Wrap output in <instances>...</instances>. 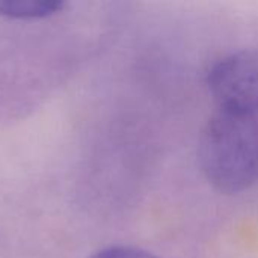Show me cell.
<instances>
[{"instance_id": "7a4b0ae2", "label": "cell", "mask_w": 258, "mask_h": 258, "mask_svg": "<svg viewBox=\"0 0 258 258\" xmlns=\"http://www.w3.org/2000/svg\"><path fill=\"white\" fill-rule=\"evenodd\" d=\"M207 86L216 110L258 115V50L233 51L216 60Z\"/></svg>"}, {"instance_id": "3957f363", "label": "cell", "mask_w": 258, "mask_h": 258, "mask_svg": "<svg viewBox=\"0 0 258 258\" xmlns=\"http://www.w3.org/2000/svg\"><path fill=\"white\" fill-rule=\"evenodd\" d=\"M63 0H0V17L18 21L44 20L60 14Z\"/></svg>"}, {"instance_id": "6da1fadb", "label": "cell", "mask_w": 258, "mask_h": 258, "mask_svg": "<svg viewBox=\"0 0 258 258\" xmlns=\"http://www.w3.org/2000/svg\"><path fill=\"white\" fill-rule=\"evenodd\" d=\"M198 159L206 180L222 194L258 181V115L215 110L203 128Z\"/></svg>"}, {"instance_id": "277c9868", "label": "cell", "mask_w": 258, "mask_h": 258, "mask_svg": "<svg viewBox=\"0 0 258 258\" xmlns=\"http://www.w3.org/2000/svg\"><path fill=\"white\" fill-rule=\"evenodd\" d=\"M88 258H157L151 252H147L133 246H109Z\"/></svg>"}]
</instances>
